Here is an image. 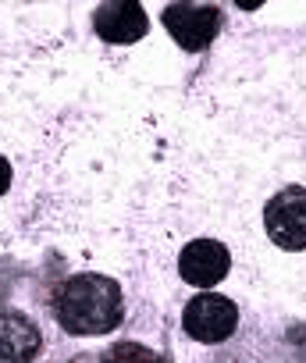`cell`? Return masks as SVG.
<instances>
[{"instance_id":"5","label":"cell","mask_w":306,"mask_h":363,"mask_svg":"<svg viewBox=\"0 0 306 363\" xmlns=\"http://www.w3.org/2000/svg\"><path fill=\"white\" fill-rule=\"evenodd\" d=\"M264 232L278 250H306V186H285L267 200Z\"/></svg>"},{"instance_id":"8","label":"cell","mask_w":306,"mask_h":363,"mask_svg":"<svg viewBox=\"0 0 306 363\" xmlns=\"http://www.w3.org/2000/svg\"><path fill=\"white\" fill-rule=\"evenodd\" d=\"M40 352L43 328L15 306H0V363H36Z\"/></svg>"},{"instance_id":"10","label":"cell","mask_w":306,"mask_h":363,"mask_svg":"<svg viewBox=\"0 0 306 363\" xmlns=\"http://www.w3.org/2000/svg\"><path fill=\"white\" fill-rule=\"evenodd\" d=\"M8 189H11V160L0 157V196H4Z\"/></svg>"},{"instance_id":"9","label":"cell","mask_w":306,"mask_h":363,"mask_svg":"<svg viewBox=\"0 0 306 363\" xmlns=\"http://www.w3.org/2000/svg\"><path fill=\"white\" fill-rule=\"evenodd\" d=\"M50 363H168V356L153 352L146 345H135V342H114L110 349L72 352V356H61V359H50Z\"/></svg>"},{"instance_id":"3","label":"cell","mask_w":306,"mask_h":363,"mask_svg":"<svg viewBox=\"0 0 306 363\" xmlns=\"http://www.w3.org/2000/svg\"><path fill=\"white\" fill-rule=\"evenodd\" d=\"M182 328L193 342L200 345H217L228 342L239 331V303L207 289L200 296H193L182 310Z\"/></svg>"},{"instance_id":"4","label":"cell","mask_w":306,"mask_h":363,"mask_svg":"<svg viewBox=\"0 0 306 363\" xmlns=\"http://www.w3.org/2000/svg\"><path fill=\"white\" fill-rule=\"evenodd\" d=\"M161 22H164L168 36L186 54H203L217 40V33L225 26V15H221L217 4H189V0H182V4H168L164 8Z\"/></svg>"},{"instance_id":"2","label":"cell","mask_w":306,"mask_h":363,"mask_svg":"<svg viewBox=\"0 0 306 363\" xmlns=\"http://www.w3.org/2000/svg\"><path fill=\"white\" fill-rule=\"evenodd\" d=\"M203 363H306V320L302 317H260L239 324Z\"/></svg>"},{"instance_id":"7","label":"cell","mask_w":306,"mask_h":363,"mask_svg":"<svg viewBox=\"0 0 306 363\" xmlns=\"http://www.w3.org/2000/svg\"><path fill=\"white\" fill-rule=\"evenodd\" d=\"M93 33L103 43H139L149 33V18L139 0H107L93 11Z\"/></svg>"},{"instance_id":"1","label":"cell","mask_w":306,"mask_h":363,"mask_svg":"<svg viewBox=\"0 0 306 363\" xmlns=\"http://www.w3.org/2000/svg\"><path fill=\"white\" fill-rule=\"evenodd\" d=\"M54 317L61 331L68 335H110L125 320V292L121 281L96 274V271H79L68 274L57 292H54Z\"/></svg>"},{"instance_id":"6","label":"cell","mask_w":306,"mask_h":363,"mask_svg":"<svg viewBox=\"0 0 306 363\" xmlns=\"http://www.w3.org/2000/svg\"><path fill=\"white\" fill-rule=\"evenodd\" d=\"M232 271V253L225 242L217 239H193L182 246L178 253V274L186 285H196V289H214L217 281H225Z\"/></svg>"}]
</instances>
